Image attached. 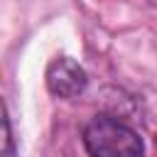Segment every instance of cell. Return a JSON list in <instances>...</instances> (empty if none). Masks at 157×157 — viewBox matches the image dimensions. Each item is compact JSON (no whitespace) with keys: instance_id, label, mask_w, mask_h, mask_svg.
Instances as JSON below:
<instances>
[{"instance_id":"6da1fadb","label":"cell","mask_w":157,"mask_h":157,"mask_svg":"<svg viewBox=\"0 0 157 157\" xmlns=\"http://www.w3.org/2000/svg\"><path fill=\"white\" fill-rule=\"evenodd\" d=\"M83 145L91 157H142L145 145L140 135L125 123L98 115L83 130Z\"/></svg>"},{"instance_id":"7a4b0ae2","label":"cell","mask_w":157,"mask_h":157,"mask_svg":"<svg viewBox=\"0 0 157 157\" xmlns=\"http://www.w3.org/2000/svg\"><path fill=\"white\" fill-rule=\"evenodd\" d=\"M86 83V71L69 56L54 59L47 69V88L56 98H76L78 93H83Z\"/></svg>"}]
</instances>
